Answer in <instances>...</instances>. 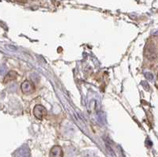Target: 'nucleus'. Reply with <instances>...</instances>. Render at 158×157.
<instances>
[{
	"label": "nucleus",
	"instance_id": "nucleus-9",
	"mask_svg": "<svg viewBox=\"0 0 158 157\" xmlns=\"http://www.w3.org/2000/svg\"><path fill=\"white\" fill-rule=\"evenodd\" d=\"M146 77H147L148 79H149V80H153V75L152 74V73H146Z\"/></svg>",
	"mask_w": 158,
	"mask_h": 157
},
{
	"label": "nucleus",
	"instance_id": "nucleus-7",
	"mask_svg": "<svg viewBox=\"0 0 158 157\" xmlns=\"http://www.w3.org/2000/svg\"><path fill=\"white\" fill-rule=\"evenodd\" d=\"M105 145H106V148H107V151H108V153H109L110 155H111V156L116 157V156H115V152H114V150L112 149V148H111V147L110 146V145H108V144L107 142H106V144H105Z\"/></svg>",
	"mask_w": 158,
	"mask_h": 157
},
{
	"label": "nucleus",
	"instance_id": "nucleus-2",
	"mask_svg": "<svg viewBox=\"0 0 158 157\" xmlns=\"http://www.w3.org/2000/svg\"><path fill=\"white\" fill-rule=\"evenodd\" d=\"M21 89L24 94H31L35 91V85L29 81H25L21 85Z\"/></svg>",
	"mask_w": 158,
	"mask_h": 157
},
{
	"label": "nucleus",
	"instance_id": "nucleus-5",
	"mask_svg": "<svg viewBox=\"0 0 158 157\" xmlns=\"http://www.w3.org/2000/svg\"><path fill=\"white\" fill-rule=\"evenodd\" d=\"M146 56L150 60H154L156 59V48L152 49V47H147L146 50Z\"/></svg>",
	"mask_w": 158,
	"mask_h": 157
},
{
	"label": "nucleus",
	"instance_id": "nucleus-8",
	"mask_svg": "<svg viewBox=\"0 0 158 157\" xmlns=\"http://www.w3.org/2000/svg\"><path fill=\"white\" fill-rule=\"evenodd\" d=\"M6 48H7L9 50H10L11 52H14V51L17 50V48H15V46H12V45H7V46H6Z\"/></svg>",
	"mask_w": 158,
	"mask_h": 157
},
{
	"label": "nucleus",
	"instance_id": "nucleus-4",
	"mask_svg": "<svg viewBox=\"0 0 158 157\" xmlns=\"http://www.w3.org/2000/svg\"><path fill=\"white\" fill-rule=\"evenodd\" d=\"M50 157H63V148L59 145H55L50 151Z\"/></svg>",
	"mask_w": 158,
	"mask_h": 157
},
{
	"label": "nucleus",
	"instance_id": "nucleus-6",
	"mask_svg": "<svg viewBox=\"0 0 158 157\" xmlns=\"http://www.w3.org/2000/svg\"><path fill=\"white\" fill-rule=\"evenodd\" d=\"M17 76H18V74H17V73L15 71H10L6 75V77H4L3 82L8 83L10 81H12L15 79H16Z\"/></svg>",
	"mask_w": 158,
	"mask_h": 157
},
{
	"label": "nucleus",
	"instance_id": "nucleus-1",
	"mask_svg": "<svg viewBox=\"0 0 158 157\" xmlns=\"http://www.w3.org/2000/svg\"><path fill=\"white\" fill-rule=\"evenodd\" d=\"M33 114H34L36 118H38L40 120H42L46 116V114H47V111H46V109L44 108V106L38 104V105H36L34 107V109H33Z\"/></svg>",
	"mask_w": 158,
	"mask_h": 157
},
{
	"label": "nucleus",
	"instance_id": "nucleus-3",
	"mask_svg": "<svg viewBox=\"0 0 158 157\" xmlns=\"http://www.w3.org/2000/svg\"><path fill=\"white\" fill-rule=\"evenodd\" d=\"M15 157H30V150L27 145H22L15 152Z\"/></svg>",
	"mask_w": 158,
	"mask_h": 157
}]
</instances>
